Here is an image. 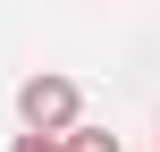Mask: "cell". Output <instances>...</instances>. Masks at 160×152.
<instances>
[{
  "mask_svg": "<svg viewBox=\"0 0 160 152\" xmlns=\"http://www.w3.org/2000/svg\"><path fill=\"white\" fill-rule=\"evenodd\" d=\"M8 152H59V135H34V127H25V135H17Z\"/></svg>",
  "mask_w": 160,
  "mask_h": 152,
  "instance_id": "3957f363",
  "label": "cell"
},
{
  "mask_svg": "<svg viewBox=\"0 0 160 152\" xmlns=\"http://www.w3.org/2000/svg\"><path fill=\"white\" fill-rule=\"evenodd\" d=\"M59 152H118V135H110V127H68Z\"/></svg>",
  "mask_w": 160,
  "mask_h": 152,
  "instance_id": "7a4b0ae2",
  "label": "cell"
},
{
  "mask_svg": "<svg viewBox=\"0 0 160 152\" xmlns=\"http://www.w3.org/2000/svg\"><path fill=\"white\" fill-rule=\"evenodd\" d=\"M76 110H84L76 76H51V68H42V76H25V85H17V118H25L34 135H68V127H84Z\"/></svg>",
  "mask_w": 160,
  "mask_h": 152,
  "instance_id": "6da1fadb",
  "label": "cell"
}]
</instances>
